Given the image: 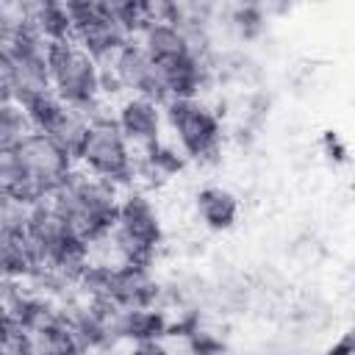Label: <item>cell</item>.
Returning <instances> with one entry per match:
<instances>
[{"label":"cell","instance_id":"ac0fdd59","mask_svg":"<svg viewBox=\"0 0 355 355\" xmlns=\"http://www.w3.org/2000/svg\"><path fill=\"white\" fill-rule=\"evenodd\" d=\"M122 355H178V352L169 349L166 338H155V341H136V344H128Z\"/></svg>","mask_w":355,"mask_h":355},{"label":"cell","instance_id":"ba28073f","mask_svg":"<svg viewBox=\"0 0 355 355\" xmlns=\"http://www.w3.org/2000/svg\"><path fill=\"white\" fill-rule=\"evenodd\" d=\"M161 294L164 286L150 263H128L108 272L103 300L116 308H161Z\"/></svg>","mask_w":355,"mask_h":355},{"label":"cell","instance_id":"8fae6325","mask_svg":"<svg viewBox=\"0 0 355 355\" xmlns=\"http://www.w3.org/2000/svg\"><path fill=\"white\" fill-rule=\"evenodd\" d=\"M133 42H136V44L150 55V61H155V64H169V61H178V58L191 55L189 47H186L183 33H180L172 22H166V19H150V22L139 31V36H136Z\"/></svg>","mask_w":355,"mask_h":355},{"label":"cell","instance_id":"6da1fadb","mask_svg":"<svg viewBox=\"0 0 355 355\" xmlns=\"http://www.w3.org/2000/svg\"><path fill=\"white\" fill-rule=\"evenodd\" d=\"M119 200H122L119 186H114L103 178H94L78 166L47 197V202L67 219V225L83 244L97 241L100 236H105L114 227Z\"/></svg>","mask_w":355,"mask_h":355},{"label":"cell","instance_id":"d6986e66","mask_svg":"<svg viewBox=\"0 0 355 355\" xmlns=\"http://www.w3.org/2000/svg\"><path fill=\"white\" fill-rule=\"evenodd\" d=\"M324 155L330 158V161H344L347 158V147L338 141V136L336 133H324Z\"/></svg>","mask_w":355,"mask_h":355},{"label":"cell","instance_id":"e0dca14e","mask_svg":"<svg viewBox=\"0 0 355 355\" xmlns=\"http://www.w3.org/2000/svg\"><path fill=\"white\" fill-rule=\"evenodd\" d=\"M22 172L14 150H0V194L3 191H19Z\"/></svg>","mask_w":355,"mask_h":355},{"label":"cell","instance_id":"ffe728a7","mask_svg":"<svg viewBox=\"0 0 355 355\" xmlns=\"http://www.w3.org/2000/svg\"><path fill=\"white\" fill-rule=\"evenodd\" d=\"M330 355H349V336H344V338H341V344L330 349Z\"/></svg>","mask_w":355,"mask_h":355},{"label":"cell","instance_id":"4fadbf2b","mask_svg":"<svg viewBox=\"0 0 355 355\" xmlns=\"http://www.w3.org/2000/svg\"><path fill=\"white\" fill-rule=\"evenodd\" d=\"M25 349L28 355H83L78 338L72 336L64 319L25 333Z\"/></svg>","mask_w":355,"mask_h":355},{"label":"cell","instance_id":"9a60e30c","mask_svg":"<svg viewBox=\"0 0 355 355\" xmlns=\"http://www.w3.org/2000/svg\"><path fill=\"white\" fill-rule=\"evenodd\" d=\"M33 200H28L19 191H3L0 194V236L8 239H22L25 227L31 222V211H33Z\"/></svg>","mask_w":355,"mask_h":355},{"label":"cell","instance_id":"52a82bcc","mask_svg":"<svg viewBox=\"0 0 355 355\" xmlns=\"http://www.w3.org/2000/svg\"><path fill=\"white\" fill-rule=\"evenodd\" d=\"M111 116L133 153H144L164 139V111L147 97H122L119 103H114Z\"/></svg>","mask_w":355,"mask_h":355},{"label":"cell","instance_id":"5b68a950","mask_svg":"<svg viewBox=\"0 0 355 355\" xmlns=\"http://www.w3.org/2000/svg\"><path fill=\"white\" fill-rule=\"evenodd\" d=\"M111 236L130 263H153L164 241V227H161L158 208L144 191L139 189L122 191Z\"/></svg>","mask_w":355,"mask_h":355},{"label":"cell","instance_id":"277c9868","mask_svg":"<svg viewBox=\"0 0 355 355\" xmlns=\"http://www.w3.org/2000/svg\"><path fill=\"white\" fill-rule=\"evenodd\" d=\"M75 166L119 186L122 191L133 189L136 183V153L114 125V116L89 122L83 144L75 155Z\"/></svg>","mask_w":355,"mask_h":355},{"label":"cell","instance_id":"7c38bea8","mask_svg":"<svg viewBox=\"0 0 355 355\" xmlns=\"http://www.w3.org/2000/svg\"><path fill=\"white\" fill-rule=\"evenodd\" d=\"M186 158L183 153L164 136L158 144H153L144 153H136V180H147V183H169L172 178H178L186 169Z\"/></svg>","mask_w":355,"mask_h":355},{"label":"cell","instance_id":"2e32d148","mask_svg":"<svg viewBox=\"0 0 355 355\" xmlns=\"http://www.w3.org/2000/svg\"><path fill=\"white\" fill-rule=\"evenodd\" d=\"M31 122L28 114L19 103L14 100H3L0 103V150H17L19 141L31 133Z\"/></svg>","mask_w":355,"mask_h":355},{"label":"cell","instance_id":"5bb4252c","mask_svg":"<svg viewBox=\"0 0 355 355\" xmlns=\"http://www.w3.org/2000/svg\"><path fill=\"white\" fill-rule=\"evenodd\" d=\"M31 25L47 44L72 39V22L64 3H31Z\"/></svg>","mask_w":355,"mask_h":355},{"label":"cell","instance_id":"3957f363","mask_svg":"<svg viewBox=\"0 0 355 355\" xmlns=\"http://www.w3.org/2000/svg\"><path fill=\"white\" fill-rule=\"evenodd\" d=\"M164 133L183 153L186 161H211L222 147V119L205 97L166 100Z\"/></svg>","mask_w":355,"mask_h":355},{"label":"cell","instance_id":"9c48e42d","mask_svg":"<svg viewBox=\"0 0 355 355\" xmlns=\"http://www.w3.org/2000/svg\"><path fill=\"white\" fill-rule=\"evenodd\" d=\"M108 69L116 83L122 86L125 97L133 94V97H147L158 105H164V92H161V75H158V64L150 61V55L136 44V42H128L108 67Z\"/></svg>","mask_w":355,"mask_h":355},{"label":"cell","instance_id":"8992f818","mask_svg":"<svg viewBox=\"0 0 355 355\" xmlns=\"http://www.w3.org/2000/svg\"><path fill=\"white\" fill-rule=\"evenodd\" d=\"M14 153L22 172L19 194H25L33 202L47 200L75 169V158L64 147H58L53 139L36 130H31Z\"/></svg>","mask_w":355,"mask_h":355},{"label":"cell","instance_id":"30bf717a","mask_svg":"<svg viewBox=\"0 0 355 355\" xmlns=\"http://www.w3.org/2000/svg\"><path fill=\"white\" fill-rule=\"evenodd\" d=\"M194 211H197V219L202 222V227H208L214 233H225L239 222L241 202L225 186H202L194 197Z\"/></svg>","mask_w":355,"mask_h":355},{"label":"cell","instance_id":"7a4b0ae2","mask_svg":"<svg viewBox=\"0 0 355 355\" xmlns=\"http://www.w3.org/2000/svg\"><path fill=\"white\" fill-rule=\"evenodd\" d=\"M47 69L53 94L64 105L78 108L89 122L114 114V105L100 97V64L72 39L47 44Z\"/></svg>","mask_w":355,"mask_h":355}]
</instances>
